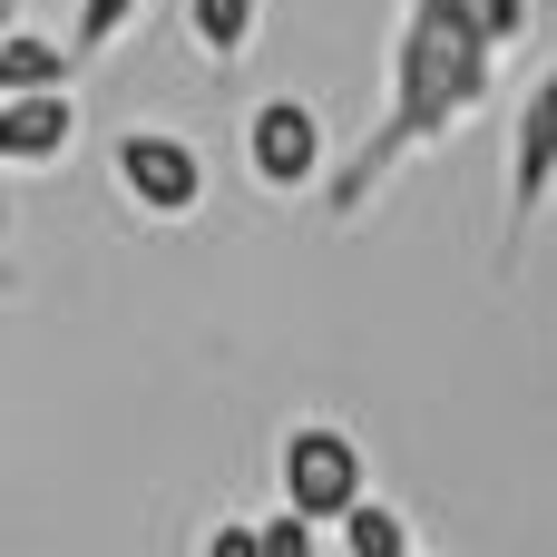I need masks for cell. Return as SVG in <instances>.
<instances>
[{
	"label": "cell",
	"mask_w": 557,
	"mask_h": 557,
	"mask_svg": "<svg viewBox=\"0 0 557 557\" xmlns=\"http://www.w3.org/2000/svg\"><path fill=\"white\" fill-rule=\"evenodd\" d=\"M108 166H117V186H127L147 215H196V206H206V157H196L186 137H166V127H127V137L108 147Z\"/></svg>",
	"instance_id": "cell-4"
},
{
	"label": "cell",
	"mask_w": 557,
	"mask_h": 557,
	"mask_svg": "<svg viewBox=\"0 0 557 557\" xmlns=\"http://www.w3.org/2000/svg\"><path fill=\"white\" fill-rule=\"evenodd\" d=\"M10 20H20V10H10V0H0V29H10Z\"/></svg>",
	"instance_id": "cell-13"
},
{
	"label": "cell",
	"mask_w": 557,
	"mask_h": 557,
	"mask_svg": "<svg viewBox=\"0 0 557 557\" xmlns=\"http://www.w3.org/2000/svg\"><path fill=\"white\" fill-rule=\"evenodd\" d=\"M333 529H343V548H352V557H401V548H411V529H401V519H392L372 490H362V499H352Z\"/></svg>",
	"instance_id": "cell-9"
},
{
	"label": "cell",
	"mask_w": 557,
	"mask_h": 557,
	"mask_svg": "<svg viewBox=\"0 0 557 557\" xmlns=\"http://www.w3.org/2000/svg\"><path fill=\"white\" fill-rule=\"evenodd\" d=\"M78 137L69 88H0V166H59Z\"/></svg>",
	"instance_id": "cell-6"
},
{
	"label": "cell",
	"mask_w": 557,
	"mask_h": 557,
	"mask_svg": "<svg viewBox=\"0 0 557 557\" xmlns=\"http://www.w3.org/2000/svg\"><path fill=\"white\" fill-rule=\"evenodd\" d=\"M147 0H78V29H69V59H98L108 39H127V20H137Z\"/></svg>",
	"instance_id": "cell-10"
},
{
	"label": "cell",
	"mask_w": 557,
	"mask_h": 557,
	"mask_svg": "<svg viewBox=\"0 0 557 557\" xmlns=\"http://www.w3.org/2000/svg\"><path fill=\"white\" fill-rule=\"evenodd\" d=\"M519 39H529V0H411V10H401V39H392L382 127H372L362 157L333 176V215H362L372 186H382L401 157L441 147L460 117H480L490 69H499V49H519Z\"/></svg>",
	"instance_id": "cell-1"
},
{
	"label": "cell",
	"mask_w": 557,
	"mask_h": 557,
	"mask_svg": "<svg viewBox=\"0 0 557 557\" xmlns=\"http://www.w3.org/2000/svg\"><path fill=\"white\" fill-rule=\"evenodd\" d=\"M0 294H10V264H0Z\"/></svg>",
	"instance_id": "cell-14"
},
{
	"label": "cell",
	"mask_w": 557,
	"mask_h": 557,
	"mask_svg": "<svg viewBox=\"0 0 557 557\" xmlns=\"http://www.w3.org/2000/svg\"><path fill=\"white\" fill-rule=\"evenodd\" d=\"M245 166H255L264 196H304V186L323 176V117H313L304 98H264V108L245 117Z\"/></svg>",
	"instance_id": "cell-5"
},
{
	"label": "cell",
	"mask_w": 557,
	"mask_h": 557,
	"mask_svg": "<svg viewBox=\"0 0 557 557\" xmlns=\"http://www.w3.org/2000/svg\"><path fill=\"white\" fill-rule=\"evenodd\" d=\"M548 196H557V59L539 69V88L519 98V127H509V255L529 245Z\"/></svg>",
	"instance_id": "cell-3"
},
{
	"label": "cell",
	"mask_w": 557,
	"mask_h": 557,
	"mask_svg": "<svg viewBox=\"0 0 557 557\" xmlns=\"http://www.w3.org/2000/svg\"><path fill=\"white\" fill-rule=\"evenodd\" d=\"M255 10H264V0H186V39H196L206 59H245Z\"/></svg>",
	"instance_id": "cell-8"
},
{
	"label": "cell",
	"mask_w": 557,
	"mask_h": 557,
	"mask_svg": "<svg viewBox=\"0 0 557 557\" xmlns=\"http://www.w3.org/2000/svg\"><path fill=\"white\" fill-rule=\"evenodd\" d=\"M255 539H264V557H313V539H323V519H304V509L284 499V509H274V519H264Z\"/></svg>",
	"instance_id": "cell-11"
},
{
	"label": "cell",
	"mask_w": 557,
	"mask_h": 557,
	"mask_svg": "<svg viewBox=\"0 0 557 557\" xmlns=\"http://www.w3.org/2000/svg\"><path fill=\"white\" fill-rule=\"evenodd\" d=\"M206 548H215V557H264V539H255V529H245V519H225V529H215V539H206Z\"/></svg>",
	"instance_id": "cell-12"
},
{
	"label": "cell",
	"mask_w": 557,
	"mask_h": 557,
	"mask_svg": "<svg viewBox=\"0 0 557 557\" xmlns=\"http://www.w3.org/2000/svg\"><path fill=\"white\" fill-rule=\"evenodd\" d=\"M0 88H69V49L10 20V29H0Z\"/></svg>",
	"instance_id": "cell-7"
},
{
	"label": "cell",
	"mask_w": 557,
	"mask_h": 557,
	"mask_svg": "<svg viewBox=\"0 0 557 557\" xmlns=\"http://www.w3.org/2000/svg\"><path fill=\"white\" fill-rule=\"evenodd\" d=\"M274 480H284V499L304 509V519H343L362 490H372V470H362V441L352 431H333V421H304V431H284V450H274Z\"/></svg>",
	"instance_id": "cell-2"
}]
</instances>
